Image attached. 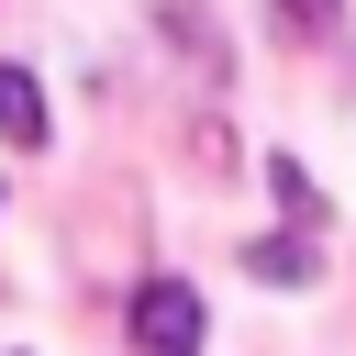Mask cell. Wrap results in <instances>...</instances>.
I'll list each match as a JSON object with an SVG mask.
<instances>
[{"label": "cell", "mask_w": 356, "mask_h": 356, "mask_svg": "<svg viewBox=\"0 0 356 356\" xmlns=\"http://www.w3.org/2000/svg\"><path fill=\"white\" fill-rule=\"evenodd\" d=\"M134 356H200V289L189 278H145L134 289Z\"/></svg>", "instance_id": "cell-1"}, {"label": "cell", "mask_w": 356, "mask_h": 356, "mask_svg": "<svg viewBox=\"0 0 356 356\" xmlns=\"http://www.w3.org/2000/svg\"><path fill=\"white\" fill-rule=\"evenodd\" d=\"M278 33H334V0H278Z\"/></svg>", "instance_id": "cell-4"}, {"label": "cell", "mask_w": 356, "mask_h": 356, "mask_svg": "<svg viewBox=\"0 0 356 356\" xmlns=\"http://www.w3.org/2000/svg\"><path fill=\"white\" fill-rule=\"evenodd\" d=\"M0 145H11V156L44 145V89H33L22 67H0Z\"/></svg>", "instance_id": "cell-2"}, {"label": "cell", "mask_w": 356, "mask_h": 356, "mask_svg": "<svg viewBox=\"0 0 356 356\" xmlns=\"http://www.w3.org/2000/svg\"><path fill=\"white\" fill-rule=\"evenodd\" d=\"M245 267H256V278H278V289H312V245H300V234H278V245H245Z\"/></svg>", "instance_id": "cell-3"}]
</instances>
